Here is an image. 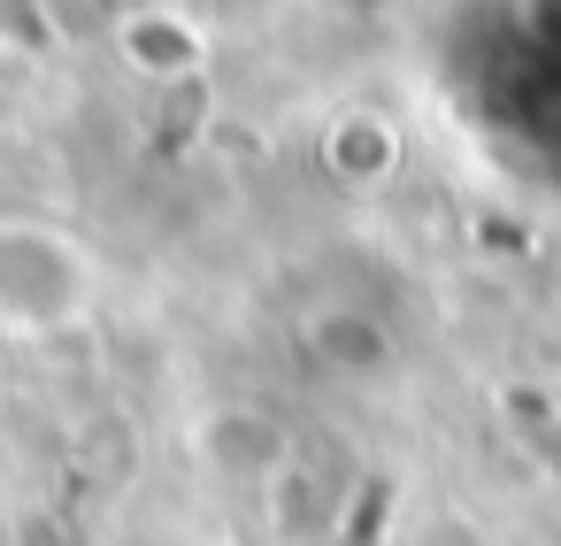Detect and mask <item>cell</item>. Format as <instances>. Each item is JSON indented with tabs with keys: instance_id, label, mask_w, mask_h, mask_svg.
Masks as SVG:
<instances>
[{
	"instance_id": "1",
	"label": "cell",
	"mask_w": 561,
	"mask_h": 546,
	"mask_svg": "<svg viewBox=\"0 0 561 546\" xmlns=\"http://www.w3.org/2000/svg\"><path fill=\"white\" fill-rule=\"evenodd\" d=\"M93 293L85 254L55 231V224H0V323H70Z\"/></svg>"
}]
</instances>
